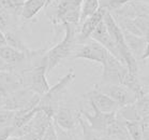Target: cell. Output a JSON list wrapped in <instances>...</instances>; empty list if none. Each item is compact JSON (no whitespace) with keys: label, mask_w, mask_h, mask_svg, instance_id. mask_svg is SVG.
I'll return each instance as SVG.
<instances>
[{"label":"cell","mask_w":149,"mask_h":140,"mask_svg":"<svg viewBox=\"0 0 149 140\" xmlns=\"http://www.w3.org/2000/svg\"><path fill=\"white\" fill-rule=\"evenodd\" d=\"M62 26L65 27V37L62 39V41L49 49L44 56L47 73L52 71L55 67H57L63 59L69 57L76 48V43H77L76 25L63 24Z\"/></svg>","instance_id":"obj_1"},{"label":"cell","mask_w":149,"mask_h":140,"mask_svg":"<svg viewBox=\"0 0 149 140\" xmlns=\"http://www.w3.org/2000/svg\"><path fill=\"white\" fill-rule=\"evenodd\" d=\"M103 22H104L105 26H106L111 37H112L113 41L116 44V48L118 50L122 63L127 66L129 73L131 75L137 77V75H139L137 59L134 57L132 52L130 51L129 46H128V44H127V42L125 40V36H123L121 28L119 27L118 24L114 20V17L112 16V14L109 13V12L105 13Z\"/></svg>","instance_id":"obj_2"},{"label":"cell","mask_w":149,"mask_h":140,"mask_svg":"<svg viewBox=\"0 0 149 140\" xmlns=\"http://www.w3.org/2000/svg\"><path fill=\"white\" fill-rule=\"evenodd\" d=\"M54 12L49 18L54 24H75L79 23L81 4L84 0H55ZM54 1V2H55ZM49 4V6H52Z\"/></svg>","instance_id":"obj_3"},{"label":"cell","mask_w":149,"mask_h":140,"mask_svg":"<svg viewBox=\"0 0 149 140\" xmlns=\"http://www.w3.org/2000/svg\"><path fill=\"white\" fill-rule=\"evenodd\" d=\"M75 79V72L74 69H69V72L65 77L58 81L57 84H55L53 87H49L47 92L45 93L43 96L40 97L39 106L42 107H51L56 111L57 108L60 106V101L62 97L65 96L69 85L71 84Z\"/></svg>","instance_id":"obj_4"},{"label":"cell","mask_w":149,"mask_h":140,"mask_svg":"<svg viewBox=\"0 0 149 140\" xmlns=\"http://www.w3.org/2000/svg\"><path fill=\"white\" fill-rule=\"evenodd\" d=\"M101 83L100 84H121L123 85L130 75L128 68L125 64L119 62L113 55L109 54L105 59L104 64L102 65Z\"/></svg>","instance_id":"obj_5"},{"label":"cell","mask_w":149,"mask_h":140,"mask_svg":"<svg viewBox=\"0 0 149 140\" xmlns=\"http://www.w3.org/2000/svg\"><path fill=\"white\" fill-rule=\"evenodd\" d=\"M46 64L43 58L42 64L33 66L30 70L27 71V80H24V83L27 81V86L31 92L36 95L43 96L49 89V84L46 80Z\"/></svg>","instance_id":"obj_6"},{"label":"cell","mask_w":149,"mask_h":140,"mask_svg":"<svg viewBox=\"0 0 149 140\" xmlns=\"http://www.w3.org/2000/svg\"><path fill=\"white\" fill-rule=\"evenodd\" d=\"M97 89L112 98L119 108L132 105L136 101L135 94L121 84H99Z\"/></svg>","instance_id":"obj_7"},{"label":"cell","mask_w":149,"mask_h":140,"mask_svg":"<svg viewBox=\"0 0 149 140\" xmlns=\"http://www.w3.org/2000/svg\"><path fill=\"white\" fill-rule=\"evenodd\" d=\"M79 116L81 112L65 106H59L55 111L54 124L61 130H65L68 133L74 132L76 127L79 125Z\"/></svg>","instance_id":"obj_8"},{"label":"cell","mask_w":149,"mask_h":140,"mask_svg":"<svg viewBox=\"0 0 149 140\" xmlns=\"http://www.w3.org/2000/svg\"><path fill=\"white\" fill-rule=\"evenodd\" d=\"M109 54V52L101 44L93 41L92 39H88L81 44V46L77 51L74 52V58H83V59H87L90 62L103 65Z\"/></svg>","instance_id":"obj_9"},{"label":"cell","mask_w":149,"mask_h":140,"mask_svg":"<svg viewBox=\"0 0 149 140\" xmlns=\"http://www.w3.org/2000/svg\"><path fill=\"white\" fill-rule=\"evenodd\" d=\"M91 108L93 109V114L85 112V111H81V115L86 119L87 124L92 129L105 133L109 125L116 120V112L102 113L97 109H95L93 107H91Z\"/></svg>","instance_id":"obj_10"},{"label":"cell","mask_w":149,"mask_h":140,"mask_svg":"<svg viewBox=\"0 0 149 140\" xmlns=\"http://www.w3.org/2000/svg\"><path fill=\"white\" fill-rule=\"evenodd\" d=\"M90 39H92V40L95 42H98L99 44H101L106 51L109 52V54L113 55L114 57L118 59L119 62L122 63L118 50L116 48V44L114 43V41H113L112 37H111V34H109V30H107V28H106V26H105L103 21L97 26L95 31H93L91 34V36H90ZM122 64H123V63H122Z\"/></svg>","instance_id":"obj_11"},{"label":"cell","mask_w":149,"mask_h":140,"mask_svg":"<svg viewBox=\"0 0 149 140\" xmlns=\"http://www.w3.org/2000/svg\"><path fill=\"white\" fill-rule=\"evenodd\" d=\"M87 97L89 105L102 113L117 112V110L119 109L118 105L112 98H109V96L101 93L97 89L89 92Z\"/></svg>","instance_id":"obj_12"},{"label":"cell","mask_w":149,"mask_h":140,"mask_svg":"<svg viewBox=\"0 0 149 140\" xmlns=\"http://www.w3.org/2000/svg\"><path fill=\"white\" fill-rule=\"evenodd\" d=\"M106 12L107 11L105 10V9H103L102 7H99V9L95 11V13L87 17L83 23H81V27L79 32H78L77 43H84L85 41H87L88 39H90V36L95 31L97 26L103 21Z\"/></svg>","instance_id":"obj_13"},{"label":"cell","mask_w":149,"mask_h":140,"mask_svg":"<svg viewBox=\"0 0 149 140\" xmlns=\"http://www.w3.org/2000/svg\"><path fill=\"white\" fill-rule=\"evenodd\" d=\"M28 56L29 55L26 54L25 52H22L15 48H12L10 45H4V46L0 48V58L9 67L13 69L15 66L24 63L28 58Z\"/></svg>","instance_id":"obj_14"},{"label":"cell","mask_w":149,"mask_h":140,"mask_svg":"<svg viewBox=\"0 0 149 140\" xmlns=\"http://www.w3.org/2000/svg\"><path fill=\"white\" fill-rule=\"evenodd\" d=\"M109 140H131L125 128V122L116 116V120L105 132Z\"/></svg>","instance_id":"obj_15"},{"label":"cell","mask_w":149,"mask_h":140,"mask_svg":"<svg viewBox=\"0 0 149 140\" xmlns=\"http://www.w3.org/2000/svg\"><path fill=\"white\" fill-rule=\"evenodd\" d=\"M45 7V0H25L20 6V15L25 21L33 18Z\"/></svg>","instance_id":"obj_16"},{"label":"cell","mask_w":149,"mask_h":140,"mask_svg":"<svg viewBox=\"0 0 149 140\" xmlns=\"http://www.w3.org/2000/svg\"><path fill=\"white\" fill-rule=\"evenodd\" d=\"M79 126L83 130V140H109L106 134L92 129L87 122L83 120L81 115L79 116Z\"/></svg>","instance_id":"obj_17"},{"label":"cell","mask_w":149,"mask_h":140,"mask_svg":"<svg viewBox=\"0 0 149 140\" xmlns=\"http://www.w3.org/2000/svg\"><path fill=\"white\" fill-rule=\"evenodd\" d=\"M125 128L131 140H144L143 136L142 125L141 121H133V122H125Z\"/></svg>","instance_id":"obj_18"},{"label":"cell","mask_w":149,"mask_h":140,"mask_svg":"<svg viewBox=\"0 0 149 140\" xmlns=\"http://www.w3.org/2000/svg\"><path fill=\"white\" fill-rule=\"evenodd\" d=\"M131 1H134V0H103L102 2L99 4V7H102L109 13H112V12L119 10L125 4H129Z\"/></svg>","instance_id":"obj_19"},{"label":"cell","mask_w":149,"mask_h":140,"mask_svg":"<svg viewBox=\"0 0 149 140\" xmlns=\"http://www.w3.org/2000/svg\"><path fill=\"white\" fill-rule=\"evenodd\" d=\"M15 117V111L11 110H0V128H7L12 127Z\"/></svg>","instance_id":"obj_20"},{"label":"cell","mask_w":149,"mask_h":140,"mask_svg":"<svg viewBox=\"0 0 149 140\" xmlns=\"http://www.w3.org/2000/svg\"><path fill=\"white\" fill-rule=\"evenodd\" d=\"M41 140H59L57 130L55 128L54 121H52L51 123L48 124V126L46 127V129L44 130V133L42 135V139Z\"/></svg>","instance_id":"obj_21"},{"label":"cell","mask_w":149,"mask_h":140,"mask_svg":"<svg viewBox=\"0 0 149 140\" xmlns=\"http://www.w3.org/2000/svg\"><path fill=\"white\" fill-rule=\"evenodd\" d=\"M0 9L3 10H16L12 0H0Z\"/></svg>","instance_id":"obj_22"},{"label":"cell","mask_w":149,"mask_h":140,"mask_svg":"<svg viewBox=\"0 0 149 140\" xmlns=\"http://www.w3.org/2000/svg\"><path fill=\"white\" fill-rule=\"evenodd\" d=\"M7 45V40H6V36H4L3 31L0 30V48Z\"/></svg>","instance_id":"obj_23"},{"label":"cell","mask_w":149,"mask_h":140,"mask_svg":"<svg viewBox=\"0 0 149 140\" xmlns=\"http://www.w3.org/2000/svg\"><path fill=\"white\" fill-rule=\"evenodd\" d=\"M12 2H13L14 6L16 7V9H18V8H20V6L25 2V0H12Z\"/></svg>","instance_id":"obj_24"},{"label":"cell","mask_w":149,"mask_h":140,"mask_svg":"<svg viewBox=\"0 0 149 140\" xmlns=\"http://www.w3.org/2000/svg\"><path fill=\"white\" fill-rule=\"evenodd\" d=\"M73 133V132H72ZM69 136V140H83L79 136H77V135H75V134H72Z\"/></svg>","instance_id":"obj_25"},{"label":"cell","mask_w":149,"mask_h":140,"mask_svg":"<svg viewBox=\"0 0 149 140\" xmlns=\"http://www.w3.org/2000/svg\"><path fill=\"white\" fill-rule=\"evenodd\" d=\"M55 0H45V7H48L51 4H53Z\"/></svg>","instance_id":"obj_26"}]
</instances>
